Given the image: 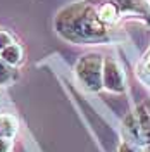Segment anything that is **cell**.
Segmentation results:
<instances>
[{"instance_id":"1","label":"cell","mask_w":150,"mask_h":152,"mask_svg":"<svg viewBox=\"0 0 150 152\" xmlns=\"http://www.w3.org/2000/svg\"><path fill=\"white\" fill-rule=\"evenodd\" d=\"M57 31L76 43L102 42L109 37V26L98 19L97 7L90 4H76L64 9L55 21Z\"/></svg>"},{"instance_id":"2","label":"cell","mask_w":150,"mask_h":152,"mask_svg":"<svg viewBox=\"0 0 150 152\" xmlns=\"http://www.w3.org/2000/svg\"><path fill=\"white\" fill-rule=\"evenodd\" d=\"M74 73L81 85L90 92H98L103 88V56L97 52L84 54L78 59Z\"/></svg>"},{"instance_id":"3","label":"cell","mask_w":150,"mask_h":152,"mask_svg":"<svg viewBox=\"0 0 150 152\" xmlns=\"http://www.w3.org/2000/svg\"><path fill=\"white\" fill-rule=\"evenodd\" d=\"M103 88L112 94L126 92V75L124 69L114 57H103Z\"/></svg>"},{"instance_id":"4","label":"cell","mask_w":150,"mask_h":152,"mask_svg":"<svg viewBox=\"0 0 150 152\" xmlns=\"http://www.w3.org/2000/svg\"><path fill=\"white\" fill-rule=\"evenodd\" d=\"M97 7V14H98V19L102 21L105 26L112 28L119 23V19L122 18L121 9L114 4L112 0H102L100 4L95 5Z\"/></svg>"},{"instance_id":"5","label":"cell","mask_w":150,"mask_h":152,"mask_svg":"<svg viewBox=\"0 0 150 152\" xmlns=\"http://www.w3.org/2000/svg\"><path fill=\"white\" fill-rule=\"evenodd\" d=\"M122 14H135L141 18L150 16V0H112Z\"/></svg>"},{"instance_id":"6","label":"cell","mask_w":150,"mask_h":152,"mask_svg":"<svg viewBox=\"0 0 150 152\" xmlns=\"http://www.w3.org/2000/svg\"><path fill=\"white\" fill-rule=\"evenodd\" d=\"M19 123L17 118L14 114L9 113H0V138H14V135L17 133Z\"/></svg>"},{"instance_id":"7","label":"cell","mask_w":150,"mask_h":152,"mask_svg":"<svg viewBox=\"0 0 150 152\" xmlns=\"http://www.w3.org/2000/svg\"><path fill=\"white\" fill-rule=\"evenodd\" d=\"M23 56H24V52H23V47L19 45V43H10L9 47H5L2 52H0V57L5 61V62H9L10 66H17L23 62Z\"/></svg>"},{"instance_id":"8","label":"cell","mask_w":150,"mask_h":152,"mask_svg":"<svg viewBox=\"0 0 150 152\" xmlns=\"http://www.w3.org/2000/svg\"><path fill=\"white\" fill-rule=\"evenodd\" d=\"M14 78H16L14 66H10L9 62H5L0 57V85H9Z\"/></svg>"},{"instance_id":"9","label":"cell","mask_w":150,"mask_h":152,"mask_svg":"<svg viewBox=\"0 0 150 152\" xmlns=\"http://www.w3.org/2000/svg\"><path fill=\"white\" fill-rule=\"evenodd\" d=\"M138 76L145 83L150 85V50L145 54V57L141 59V62L138 64Z\"/></svg>"},{"instance_id":"10","label":"cell","mask_w":150,"mask_h":152,"mask_svg":"<svg viewBox=\"0 0 150 152\" xmlns=\"http://www.w3.org/2000/svg\"><path fill=\"white\" fill-rule=\"evenodd\" d=\"M16 40H14V35L7 31L5 28H0V52L4 50L5 47H9L10 43H14Z\"/></svg>"},{"instance_id":"11","label":"cell","mask_w":150,"mask_h":152,"mask_svg":"<svg viewBox=\"0 0 150 152\" xmlns=\"http://www.w3.org/2000/svg\"><path fill=\"white\" fill-rule=\"evenodd\" d=\"M12 147H14V143H12V138H0V152H12Z\"/></svg>"},{"instance_id":"12","label":"cell","mask_w":150,"mask_h":152,"mask_svg":"<svg viewBox=\"0 0 150 152\" xmlns=\"http://www.w3.org/2000/svg\"><path fill=\"white\" fill-rule=\"evenodd\" d=\"M119 152H138V151H136V149H133L131 145H126V143H124L121 149H119Z\"/></svg>"},{"instance_id":"13","label":"cell","mask_w":150,"mask_h":152,"mask_svg":"<svg viewBox=\"0 0 150 152\" xmlns=\"http://www.w3.org/2000/svg\"><path fill=\"white\" fill-rule=\"evenodd\" d=\"M147 152H150V143H149V147H147Z\"/></svg>"}]
</instances>
